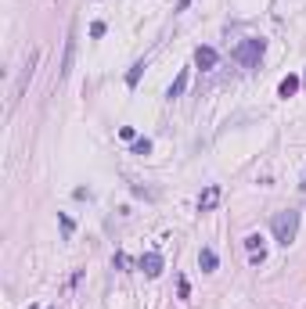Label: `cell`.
Here are the masks:
<instances>
[{
	"label": "cell",
	"mask_w": 306,
	"mask_h": 309,
	"mask_svg": "<svg viewBox=\"0 0 306 309\" xmlns=\"http://www.w3.org/2000/svg\"><path fill=\"white\" fill-rule=\"evenodd\" d=\"M270 230H274V241L288 248V245L295 241V234H299V209L274 212V219H270Z\"/></svg>",
	"instance_id": "obj_1"
},
{
	"label": "cell",
	"mask_w": 306,
	"mask_h": 309,
	"mask_svg": "<svg viewBox=\"0 0 306 309\" xmlns=\"http://www.w3.org/2000/svg\"><path fill=\"white\" fill-rule=\"evenodd\" d=\"M263 51H266V40H242L234 51H231V58L238 61V65H245V68H256L259 65V58H263Z\"/></svg>",
	"instance_id": "obj_2"
},
{
	"label": "cell",
	"mask_w": 306,
	"mask_h": 309,
	"mask_svg": "<svg viewBox=\"0 0 306 309\" xmlns=\"http://www.w3.org/2000/svg\"><path fill=\"white\" fill-rule=\"evenodd\" d=\"M36 61H40V51H29V58H25V65H22V72H18V83H15V90H11V104L25 94V87H29V80H32V72H36Z\"/></svg>",
	"instance_id": "obj_3"
},
{
	"label": "cell",
	"mask_w": 306,
	"mask_h": 309,
	"mask_svg": "<svg viewBox=\"0 0 306 309\" xmlns=\"http://www.w3.org/2000/svg\"><path fill=\"white\" fill-rule=\"evenodd\" d=\"M76 25H69V36H65V54H61V68H58V80H69V72L76 65Z\"/></svg>",
	"instance_id": "obj_4"
},
{
	"label": "cell",
	"mask_w": 306,
	"mask_h": 309,
	"mask_svg": "<svg viewBox=\"0 0 306 309\" xmlns=\"http://www.w3.org/2000/svg\"><path fill=\"white\" fill-rule=\"evenodd\" d=\"M220 198H223V190H220V183H209L202 195H198V212H213L216 205H220Z\"/></svg>",
	"instance_id": "obj_5"
},
{
	"label": "cell",
	"mask_w": 306,
	"mask_h": 309,
	"mask_svg": "<svg viewBox=\"0 0 306 309\" xmlns=\"http://www.w3.org/2000/svg\"><path fill=\"white\" fill-rule=\"evenodd\" d=\"M137 266L144 269V274H148V277H159V274H162V255H159V252H144Z\"/></svg>",
	"instance_id": "obj_6"
},
{
	"label": "cell",
	"mask_w": 306,
	"mask_h": 309,
	"mask_svg": "<svg viewBox=\"0 0 306 309\" xmlns=\"http://www.w3.org/2000/svg\"><path fill=\"white\" fill-rule=\"evenodd\" d=\"M195 65H198V68H213V65H216V51H213V47H198V51H195Z\"/></svg>",
	"instance_id": "obj_7"
},
{
	"label": "cell",
	"mask_w": 306,
	"mask_h": 309,
	"mask_svg": "<svg viewBox=\"0 0 306 309\" xmlns=\"http://www.w3.org/2000/svg\"><path fill=\"white\" fill-rule=\"evenodd\" d=\"M184 90H187V68H180V72H177V80H173V87L166 90V97L173 101V97H180Z\"/></svg>",
	"instance_id": "obj_8"
},
{
	"label": "cell",
	"mask_w": 306,
	"mask_h": 309,
	"mask_svg": "<svg viewBox=\"0 0 306 309\" xmlns=\"http://www.w3.org/2000/svg\"><path fill=\"white\" fill-rule=\"evenodd\" d=\"M295 90H299V75H285V80H281V87H278V97H285V101H288Z\"/></svg>",
	"instance_id": "obj_9"
},
{
	"label": "cell",
	"mask_w": 306,
	"mask_h": 309,
	"mask_svg": "<svg viewBox=\"0 0 306 309\" xmlns=\"http://www.w3.org/2000/svg\"><path fill=\"white\" fill-rule=\"evenodd\" d=\"M216 262H220V259H216V252H213V248H202V252H198V266L206 269V274H213Z\"/></svg>",
	"instance_id": "obj_10"
},
{
	"label": "cell",
	"mask_w": 306,
	"mask_h": 309,
	"mask_svg": "<svg viewBox=\"0 0 306 309\" xmlns=\"http://www.w3.org/2000/svg\"><path fill=\"white\" fill-rule=\"evenodd\" d=\"M144 68H148V58H144V61H137V65H133L130 72H126V87H137V83H141V75H144Z\"/></svg>",
	"instance_id": "obj_11"
},
{
	"label": "cell",
	"mask_w": 306,
	"mask_h": 309,
	"mask_svg": "<svg viewBox=\"0 0 306 309\" xmlns=\"http://www.w3.org/2000/svg\"><path fill=\"white\" fill-rule=\"evenodd\" d=\"M245 248H249V255H259V252H263V238H259V234H249V238H245Z\"/></svg>",
	"instance_id": "obj_12"
},
{
	"label": "cell",
	"mask_w": 306,
	"mask_h": 309,
	"mask_svg": "<svg viewBox=\"0 0 306 309\" xmlns=\"http://www.w3.org/2000/svg\"><path fill=\"white\" fill-rule=\"evenodd\" d=\"M148 151H151V140L148 137H137L133 140V154H148Z\"/></svg>",
	"instance_id": "obj_13"
},
{
	"label": "cell",
	"mask_w": 306,
	"mask_h": 309,
	"mask_svg": "<svg viewBox=\"0 0 306 309\" xmlns=\"http://www.w3.org/2000/svg\"><path fill=\"white\" fill-rule=\"evenodd\" d=\"M90 36H94V40H97V36H105V22H94V25H90Z\"/></svg>",
	"instance_id": "obj_14"
},
{
	"label": "cell",
	"mask_w": 306,
	"mask_h": 309,
	"mask_svg": "<svg viewBox=\"0 0 306 309\" xmlns=\"http://www.w3.org/2000/svg\"><path fill=\"white\" fill-rule=\"evenodd\" d=\"M191 8V0H177V11H187Z\"/></svg>",
	"instance_id": "obj_15"
},
{
	"label": "cell",
	"mask_w": 306,
	"mask_h": 309,
	"mask_svg": "<svg viewBox=\"0 0 306 309\" xmlns=\"http://www.w3.org/2000/svg\"><path fill=\"white\" fill-rule=\"evenodd\" d=\"M302 190H306V173H302Z\"/></svg>",
	"instance_id": "obj_16"
}]
</instances>
